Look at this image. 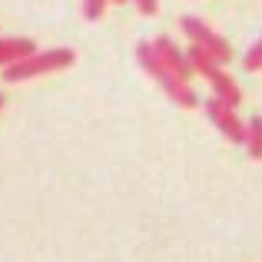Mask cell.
<instances>
[{"mask_svg": "<svg viewBox=\"0 0 262 262\" xmlns=\"http://www.w3.org/2000/svg\"><path fill=\"white\" fill-rule=\"evenodd\" d=\"M136 57H140V67H143V70H146L163 90H166V96H169L173 103H179V106H186V110H192V106L199 103V96L192 93V86H189V83H183L179 77H173V73L166 70V63L156 57L153 40H143V43L136 47Z\"/></svg>", "mask_w": 262, "mask_h": 262, "instance_id": "cell-1", "label": "cell"}, {"mask_svg": "<svg viewBox=\"0 0 262 262\" xmlns=\"http://www.w3.org/2000/svg\"><path fill=\"white\" fill-rule=\"evenodd\" d=\"M73 60H77V53L67 50V47H57V50H47V53H33V57L24 60V63L7 67L4 80H7V83H20V80H30V77H43V73L73 67Z\"/></svg>", "mask_w": 262, "mask_h": 262, "instance_id": "cell-2", "label": "cell"}, {"mask_svg": "<svg viewBox=\"0 0 262 262\" xmlns=\"http://www.w3.org/2000/svg\"><path fill=\"white\" fill-rule=\"evenodd\" d=\"M179 27H183V33L192 40V47L206 50V53H209V57L216 60L219 67L232 60V47L226 43V40L219 37V33L212 30V27H206L203 20H196V17H183V20H179Z\"/></svg>", "mask_w": 262, "mask_h": 262, "instance_id": "cell-3", "label": "cell"}, {"mask_svg": "<svg viewBox=\"0 0 262 262\" xmlns=\"http://www.w3.org/2000/svg\"><path fill=\"white\" fill-rule=\"evenodd\" d=\"M206 116L212 120V126H216L226 140L246 143V133H249V129H246V123L236 116V110H232V106H226V103H219L216 96H212V100H206Z\"/></svg>", "mask_w": 262, "mask_h": 262, "instance_id": "cell-4", "label": "cell"}, {"mask_svg": "<svg viewBox=\"0 0 262 262\" xmlns=\"http://www.w3.org/2000/svg\"><path fill=\"white\" fill-rule=\"evenodd\" d=\"M153 50H156V57L166 63V70L173 73V77H179L183 83H189V77H192V63H189V57L179 50L173 40H169V37H156V40H153Z\"/></svg>", "mask_w": 262, "mask_h": 262, "instance_id": "cell-5", "label": "cell"}, {"mask_svg": "<svg viewBox=\"0 0 262 262\" xmlns=\"http://www.w3.org/2000/svg\"><path fill=\"white\" fill-rule=\"evenodd\" d=\"M33 53H37V47H33V40H27V37H7V40H0V67L24 63V60H30Z\"/></svg>", "mask_w": 262, "mask_h": 262, "instance_id": "cell-6", "label": "cell"}, {"mask_svg": "<svg viewBox=\"0 0 262 262\" xmlns=\"http://www.w3.org/2000/svg\"><path fill=\"white\" fill-rule=\"evenodd\" d=\"M246 146H249V156L252 160H262V116H252L249 123H246Z\"/></svg>", "mask_w": 262, "mask_h": 262, "instance_id": "cell-7", "label": "cell"}, {"mask_svg": "<svg viewBox=\"0 0 262 262\" xmlns=\"http://www.w3.org/2000/svg\"><path fill=\"white\" fill-rule=\"evenodd\" d=\"M246 70H249V73H256V70H262V37H259V43L252 47L249 53H246Z\"/></svg>", "mask_w": 262, "mask_h": 262, "instance_id": "cell-8", "label": "cell"}, {"mask_svg": "<svg viewBox=\"0 0 262 262\" xmlns=\"http://www.w3.org/2000/svg\"><path fill=\"white\" fill-rule=\"evenodd\" d=\"M106 10V0H83V17L86 20H100Z\"/></svg>", "mask_w": 262, "mask_h": 262, "instance_id": "cell-9", "label": "cell"}, {"mask_svg": "<svg viewBox=\"0 0 262 262\" xmlns=\"http://www.w3.org/2000/svg\"><path fill=\"white\" fill-rule=\"evenodd\" d=\"M136 7H140L143 17H153V13L160 10V0H136Z\"/></svg>", "mask_w": 262, "mask_h": 262, "instance_id": "cell-10", "label": "cell"}, {"mask_svg": "<svg viewBox=\"0 0 262 262\" xmlns=\"http://www.w3.org/2000/svg\"><path fill=\"white\" fill-rule=\"evenodd\" d=\"M4 103H7V96H4V93H0V110H4Z\"/></svg>", "mask_w": 262, "mask_h": 262, "instance_id": "cell-11", "label": "cell"}, {"mask_svg": "<svg viewBox=\"0 0 262 262\" xmlns=\"http://www.w3.org/2000/svg\"><path fill=\"white\" fill-rule=\"evenodd\" d=\"M113 4H126V0H113Z\"/></svg>", "mask_w": 262, "mask_h": 262, "instance_id": "cell-12", "label": "cell"}]
</instances>
